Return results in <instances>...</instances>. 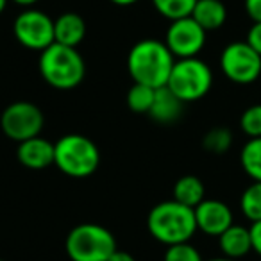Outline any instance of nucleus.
I'll return each mask as SVG.
<instances>
[{
  "mask_svg": "<svg viewBox=\"0 0 261 261\" xmlns=\"http://www.w3.org/2000/svg\"><path fill=\"white\" fill-rule=\"evenodd\" d=\"M174 65L175 58L167 43L152 38L140 40L127 54V72L133 83L145 84L154 90L167 86Z\"/></svg>",
  "mask_w": 261,
  "mask_h": 261,
  "instance_id": "f257e3e1",
  "label": "nucleus"
},
{
  "mask_svg": "<svg viewBox=\"0 0 261 261\" xmlns=\"http://www.w3.org/2000/svg\"><path fill=\"white\" fill-rule=\"evenodd\" d=\"M147 229L150 236L163 245L190 242L197 229L195 211L177 200H163L150 210L147 217Z\"/></svg>",
  "mask_w": 261,
  "mask_h": 261,
  "instance_id": "f03ea898",
  "label": "nucleus"
},
{
  "mask_svg": "<svg viewBox=\"0 0 261 261\" xmlns=\"http://www.w3.org/2000/svg\"><path fill=\"white\" fill-rule=\"evenodd\" d=\"M38 68L48 86L61 91L73 90L86 77V63L79 50L59 43H52L40 52Z\"/></svg>",
  "mask_w": 261,
  "mask_h": 261,
  "instance_id": "7ed1b4c3",
  "label": "nucleus"
},
{
  "mask_svg": "<svg viewBox=\"0 0 261 261\" xmlns=\"http://www.w3.org/2000/svg\"><path fill=\"white\" fill-rule=\"evenodd\" d=\"M54 165L68 177H90L100 165V150L88 136L70 133L54 143Z\"/></svg>",
  "mask_w": 261,
  "mask_h": 261,
  "instance_id": "20e7f679",
  "label": "nucleus"
},
{
  "mask_svg": "<svg viewBox=\"0 0 261 261\" xmlns=\"http://www.w3.org/2000/svg\"><path fill=\"white\" fill-rule=\"evenodd\" d=\"M65 250L72 261H108L116 250V238L98 224H79L68 232Z\"/></svg>",
  "mask_w": 261,
  "mask_h": 261,
  "instance_id": "39448f33",
  "label": "nucleus"
},
{
  "mask_svg": "<svg viewBox=\"0 0 261 261\" xmlns=\"http://www.w3.org/2000/svg\"><path fill=\"white\" fill-rule=\"evenodd\" d=\"M167 86L185 104L200 100L210 93L211 86H213V72H211L210 65L199 58L175 59Z\"/></svg>",
  "mask_w": 261,
  "mask_h": 261,
  "instance_id": "423d86ee",
  "label": "nucleus"
},
{
  "mask_svg": "<svg viewBox=\"0 0 261 261\" xmlns=\"http://www.w3.org/2000/svg\"><path fill=\"white\" fill-rule=\"evenodd\" d=\"M45 125V115L36 104L18 100L9 104L0 116V127L9 140L22 143L34 136H40Z\"/></svg>",
  "mask_w": 261,
  "mask_h": 261,
  "instance_id": "0eeeda50",
  "label": "nucleus"
},
{
  "mask_svg": "<svg viewBox=\"0 0 261 261\" xmlns=\"http://www.w3.org/2000/svg\"><path fill=\"white\" fill-rule=\"evenodd\" d=\"M220 70L231 83L252 84L261 75V56L247 41H232L222 50Z\"/></svg>",
  "mask_w": 261,
  "mask_h": 261,
  "instance_id": "6e6552de",
  "label": "nucleus"
},
{
  "mask_svg": "<svg viewBox=\"0 0 261 261\" xmlns=\"http://www.w3.org/2000/svg\"><path fill=\"white\" fill-rule=\"evenodd\" d=\"M13 34L23 48L43 52L54 43V20L40 9H23L13 22Z\"/></svg>",
  "mask_w": 261,
  "mask_h": 261,
  "instance_id": "1a4fd4ad",
  "label": "nucleus"
},
{
  "mask_svg": "<svg viewBox=\"0 0 261 261\" xmlns=\"http://www.w3.org/2000/svg\"><path fill=\"white\" fill-rule=\"evenodd\" d=\"M206 31L192 18H179L170 22L165 34V43L175 59L197 58L206 45Z\"/></svg>",
  "mask_w": 261,
  "mask_h": 261,
  "instance_id": "9d476101",
  "label": "nucleus"
},
{
  "mask_svg": "<svg viewBox=\"0 0 261 261\" xmlns=\"http://www.w3.org/2000/svg\"><path fill=\"white\" fill-rule=\"evenodd\" d=\"M195 222L197 229L207 236H220L227 231L234 222H232V211L225 202L217 199H204L195 207Z\"/></svg>",
  "mask_w": 261,
  "mask_h": 261,
  "instance_id": "9b49d317",
  "label": "nucleus"
},
{
  "mask_svg": "<svg viewBox=\"0 0 261 261\" xmlns=\"http://www.w3.org/2000/svg\"><path fill=\"white\" fill-rule=\"evenodd\" d=\"M16 158L20 165L31 170H43L54 165V143L41 136H34L31 140L18 143Z\"/></svg>",
  "mask_w": 261,
  "mask_h": 261,
  "instance_id": "f8f14e48",
  "label": "nucleus"
},
{
  "mask_svg": "<svg viewBox=\"0 0 261 261\" xmlns=\"http://www.w3.org/2000/svg\"><path fill=\"white\" fill-rule=\"evenodd\" d=\"M86 38V22L77 13H63L54 20V43L77 48Z\"/></svg>",
  "mask_w": 261,
  "mask_h": 261,
  "instance_id": "ddd939ff",
  "label": "nucleus"
},
{
  "mask_svg": "<svg viewBox=\"0 0 261 261\" xmlns=\"http://www.w3.org/2000/svg\"><path fill=\"white\" fill-rule=\"evenodd\" d=\"M218 245L225 257L229 259H240L252 250V240H250L249 227L232 224L227 231L218 236Z\"/></svg>",
  "mask_w": 261,
  "mask_h": 261,
  "instance_id": "4468645a",
  "label": "nucleus"
},
{
  "mask_svg": "<svg viewBox=\"0 0 261 261\" xmlns=\"http://www.w3.org/2000/svg\"><path fill=\"white\" fill-rule=\"evenodd\" d=\"M182 106H185V102L168 86L158 88L152 108L149 111V116L160 123H172L181 116Z\"/></svg>",
  "mask_w": 261,
  "mask_h": 261,
  "instance_id": "2eb2a0df",
  "label": "nucleus"
},
{
  "mask_svg": "<svg viewBox=\"0 0 261 261\" xmlns=\"http://www.w3.org/2000/svg\"><path fill=\"white\" fill-rule=\"evenodd\" d=\"M192 16L206 33L217 31L227 20V9L222 0H197Z\"/></svg>",
  "mask_w": 261,
  "mask_h": 261,
  "instance_id": "dca6fc26",
  "label": "nucleus"
},
{
  "mask_svg": "<svg viewBox=\"0 0 261 261\" xmlns=\"http://www.w3.org/2000/svg\"><path fill=\"white\" fill-rule=\"evenodd\" d=\"M204 199H206V188H204V182L197 175H182V177H179L175 181L174 200L195 210Z\"/></svg>",
  "mask_w": 261,
  "mask_h": 261,
  "instance_id": "f3484780",
  "label": "nucleus"
},
{
  "mask_svg": "<svg viewBox=\"0 0 261 261\" xmlns=\"http://www.w3.org/2000/svg\"><path fill=\"white\" fill-rule=\"evenodd\" d=\"M240 163L252 181L261 182V138H249V142L242 147Z\"/></svg>",
  "mask_w": 261,
  "mask_h": 261,
  "instance_id": "a211bd4d",
  "label": "nucleus"
},
{
  "mask_svg": "<svg viewBox=\"0 0 261 261\" xmlns=\"http://www.w3.org/2000/svg\"><path fill=\"white\" fill-rule=\"evenodd\" d=\"M240 210L247 220H261V182L252 181V185L243 190L242 197H240Z\"/></svg>",
  "mask_w": 261,
  "mask_h": 261,
  "instance_id": "6ab92c4d",
  "label": "nucleus"
},
{
  "mask_svg": "<svg viewBox=\"0 0 261 261\" xmlns=\"http://www.w3.org/2000/svg\"><path fill=\"white\" fill-rule=\"evenodd\" d=\"M154 97H156V90H154V88L135 83L129 88V91H127L125 102H127V106H129L130 111L149 115L150 108H152Z\"/></svg>",
  "mask_w": 261,
  "mask_h": 261,
  "instance_id": "aec40b11",
  "label": "nucleus"
},
{
  "mask_svg": "<svg viewBox=\"0 0 261 261\" xmlns=\"http://www.w3.org/2000/svg\"><path fill=\"white\" fill-rule=\"evenodd\" d=\"M195 4L197 0H152V6L156 8V11L170 22L190 16Z\"/></svg>",
  "mask_w": 261,
  "mask_h": 261,
  "instance_id": "412c9836",
  "label": "nucleus"
},
{
  "mask_svg": "<svg viewBox=\"0 0 261 261\" xmlns=\"http://www.w3.org/2000/svg\"><path fill=\"white\" fill-rule=\"evenodd\" d=\"M232 145V133L227 127H213L204 135L202 147L211 154H224Z\"/></svg>",
  "mask_w": 261,
  "mask_h": 261,
  "instance_id": "4be33fe9",
  "label": "nucleus"
},
{
  "mask_svg": "<svg viewBox=\"0 0 261 261\" xmlns=\"http://www.w3.org/2000/svg\"><path fill=\"white\" fill-rule=\"evenodd\" d=\"M240 129L249 138H261V104L247 108L240 116Z\"/></svg>",
  "mask_w": 261,
  "mask_h": 261,
  "instance_id": "5701e85b",
  "label": "nucleus"
},
{
  "mask_svg": "<svg viewBox=\"0 0 261 261\" xmlns=\"http://www.w3.org/2000/svg\"><path fill=\"white\" fill-rule=\"evenodd\" d=\"M163 261H204V259L197 247H193L190 242H185V243H175V245H168L167 250H165Z\"/></svg>",
  "mask_w": 261,
  "mask_h": 261,
  "instance_id": "b1692460",
  "label": "nucleus"
},
{
  "mask_svg": "<svg viewBox=\"0 0 261 261\" xmlns=\"http://www.w3.org/2000/svg\"><path fill=\"white\" fill-rule=\"evenodd\" d=\"M247 43L261 56V22H254L247 33Z\"/></svg>",
  "mask_w": 261,
  "mask_h": 261,
  "instance_id": "393cba45",
  "label": "nucleus"
},
{
  "mask_svg": "<svg viewBox=\"0 0 261 261\" xmlns=\"http://www.w3.org/2000/svg\"><path fill=\"white\" fill-rule=\"evenodd\" d=\"M249 231H250V240H252V250L257 256H261V220L252 222Z\"/></svg>",
  "mask_w": 261,
  "mask_h": 261,
  "instance_id": "a878e982",
  "label": "nucleus"
},
{
  "mask_svg": "<svg viewBox=\"0 0 261 261\" xmlns=\"http://www.w3.org/2000/svg\"><path fill=\"white\" fill-rule=\"evenodd\" d=\"M245 11L252 22H261V0H245Z\"/></svg>",
  "mask_w": 261,
  "mask_h": 261,
  "instance_id": "bb28decb",
  "label": "nucleus"
},
{
  "mask_svg": "<svg viewBox=\"0 0 261 261\" xmlns=\"http://www.w3.org/2000/svg\"><path fill=\"white\" fill-rule=\"evenodd\" d=\"M108 261H136V259H135V256H133V254L123 252V250L116 249L115 252L111 254V257H109Z\"/></svg>",
  "mask_w": 261,
  "mask_h": 261,
  "instance_id": "cd10ccee",
  "label": "nucleus"
},
{
  "mask_svg": "<svg viewBox=\"0 0 261 261\" xmlns=\"http://www.w3.org/2000/svg\"><path fill=\"white\" fill-rule=\"evenodd\" d=\"M109 2L115 6H120V8H129V6H135L140 0H109Z\"/></svg>",
  "mask_w": 261,
  "mask_h": 261,
  "instance_id": "c85d7f7f",
  "label": "nucleus"
},
{
  "mask_svg": "<svg viewBox=\"0 0 261 261\" xmlns=\"http://www.w3.org/2000/svg\"><path fill=\"white\" fill-rule=\"evenodd\" d=\"M16 6H22V8H25V9H29V8H33V6H36L40 0H13Z\"/></svg>",
  "mask_w": 261,
  "mask_h": 261,
  "instance_id": "c756f323",
  "label": "nucleus"
},
{
  "mask_svg": "<svg viewBox=\"0 0 261 261\" xmlns=\"http://www.w3.org/2000/svg\"><path fill=\"white\" fill-rule=\"evenodd\" d=\"M8 2H9V0H0V15H2V13H4L6 6H8Z\"/></svg>",
  "mask_w": 261,
  "mask_h": 261,
  "instance_id": "7c9ffc66",
  "label": "nucleus"
},
{
  "mask_svg": "<svg viewBox=\"0 0 261 261\" xmlns=\"http://www.w3.org/2000/svg\"><path fill=\"white\" fill-rule=\"evenodd\" d=\"M207 261H236V259H229V257H213V259H207Z\"/></svg>",
  "mask_w": 261,
  "mask_h": 261,
  "instance_id": "2f4dec72",
  "label": "nucleus"
},
{
  "mask_svg": "<svg viewBox=\"0 0 261 261\" xmlns=\"http://www.w3.org/2000/svg\"><path fill=\"white\" fill-rule=\"evenodd\" d=\"M0 261H4V259H0Z\"/></svg>",
  "mask_w": 261,
  "mask_h": 261,
  "instance_id": "473e14b6",
  "label": "nucleus"
}]
</instances>
